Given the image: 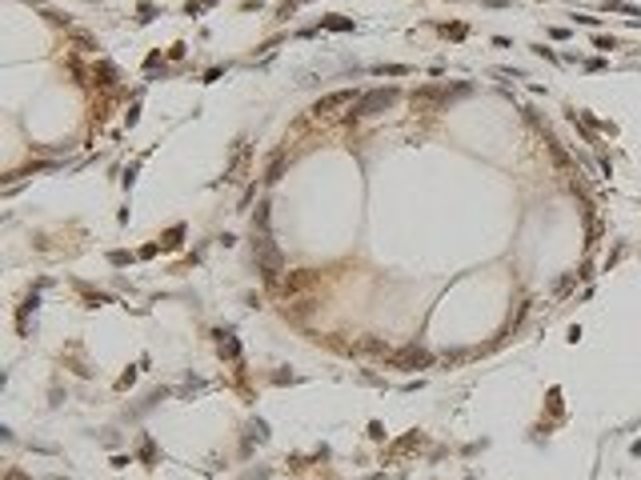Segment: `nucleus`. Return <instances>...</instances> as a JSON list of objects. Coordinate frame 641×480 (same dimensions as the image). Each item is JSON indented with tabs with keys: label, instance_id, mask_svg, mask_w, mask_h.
<instances>
[{
	"label": "nucleus",
	"instance_id": "1",
	"mask_svg": "<svg viewBox=\"0 0 641 480\" xmlns=\"http://www.w3.org/2000/svg\"><path fill=\"white\" fill-rule=\"evenodd\" d=\"M389 100H393V92H389V88H385V92H369V96L361 100V108H357V112H361V116H373V112H377V108H385Z\"/></svg>",
	"mask_w": 641,
	"mask_h": 480
},
{
	"label": "nucleus",
	"instance_id": "2",
	"mask_svg": "<svg viewBox=\"0 0 641 480\" xmlns=\"http://www.w3.org/2000/svg\"><path fill=\"white\" fill-rule=\"evenodd\" d=\"M349 100H353V92H329V96L317 100V112H333V108H341V104H349Z\"/></svg>",
	"mask_w": 641,
	"mask_h": 480
}]
</instances>
